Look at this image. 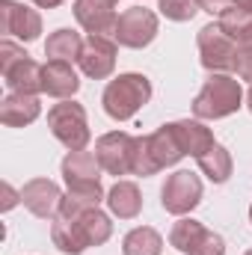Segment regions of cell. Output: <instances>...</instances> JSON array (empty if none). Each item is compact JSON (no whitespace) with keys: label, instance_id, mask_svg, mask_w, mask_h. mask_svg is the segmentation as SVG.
<instances>
[{"label":"cell","instance_id":"6da1fadb","mask_svg":"<svg viewBox=\"0 0 252 255\" xmlns=\"http://www.w3.org/2000/svg\"><path fill=\"white\" fill-rule=\"evenodd\" d=\"M110 238H113V220L101 208L51 220V241L63 255H83L89 247H104Z\"/></svg>","mask_w":252,"mask_h":255},{"label":"cell","instance_id":"7a4b0ae2","mask_svg":"<svg viewBox=\"0 0 252 255\" xmlns=\"http://www.w3.org/2000/svg\"><path fill=\"white\" fill-rule=\"evenodd\" d=\"M184 154V145L178 139L175 122H166L157 130L145 133V136H133V154H130V175H157L160 169L175 166Z\"/></svg>","mask_w":252,"mask_h":255},{"label":"cell","instance_id":"3957f363","mask_svg":"<svg viewBox=\"0 0 252 255\" xmlns=\"http://www.w3.org/2000/svg\"><path fill=\"white\" fill-rule=\"evenodd\" d=\"M244 86L238 74H226V71H211L208 80L202 83V89L193 98V119L202 122H217L226 116H235L244 107Z\"/></svg>","mask_w":252,"mask_h":255},{"label":"cell","instance_id":"277c9868","mask_svg":"<svg viewBox=\"0 0 252 255\" xmlns=\"http://www.w3.org/2000/svg\"><path fill=\"white\" fill-rule=\"evenodd\" d=\"M148 101H151V80H148L145 74H139V71H125V74L107 80L104 95H101L104 113H107L113 122H127V119H133Z\"/></svg>","mask_w":252,"mask_h":255},{"label":"cell","instance_id":"5b68a950","mask_svg":"<svg viewBox=\"0 0 252 255\" xmlns=\"http://www.w3.org/2000/svg\"><path fill=\"white\" fill-rule=\"evenodd\" d=\"M48 128L54 133V139H60L68 151H80L89 145L92 130H89V119L83 104H77L74 98H65L60 104H54L48 110Z\"/></svg>","mask_w":252,"mask_h":255},{"label":"cell","instance_id":"8992f818","mask_svg":"<svg viewBox=\"0 0 252 255\" xmlns=\"http://www.w3.org/2000/svg\"><path fill=\"white\" fill-rule=\"evenodd\" d=\"M196 48H199V60L208 71H226L235 74V51L238 42L220 27V21H211L199 30L196 36Z\"/></svg>","mask_w":252,"mask_h":255},{"label":"cell","instance_id":"52a82bcc","mask_svg":"<svg viewBox=\"0 0 252 255\" xmlns=\"http://www.w3.org/2000/svg\"><path fill=\"white\" fill-rule=\"evenodd\" d=\"M202 178L190 169H175L172 175H166L163 187H160V205L166 214L172 217H187L190 211L199 208L202 202Z\"/></svg>","mask_w":252,"mask_h":255},{"label":"cell","instance_id":"ba28073f","mask_svg":"<svg viewBox=\"0 0 252 255\" xmlns=\"http://www.w3.org/2000/svg\"><path fill=\"white\" fill-rule=\"evenodd\" d=\"M157 30H160V21H157V12L145 9V6H130L119 15V27H116V42L122 48L130 51H142L148 48L154 39H157Z\"/></svg>","mask_w":252,"mask_h":255},{"label":"cell","instance_id":"9c48e42d","mask_svg":"<svg viewBox=\"0 0 252 255\" xmlns=\"http://www.w3.org/2000/svg\"><path fill=\"white\" fill-rule=\"evenodd\" d=\"M116 54H119V42L113 36H86L83 51L77 57V68L89 80H107L116 71Z\"/></svg>","mask_w":252,"mask_h":255},{"label":"cell","instance_id":"30bf717a","mask_svg":"<svg viewBox=\"0 0 252 255\" xmlns=\"http://www.w3.org/2000/svg\"><path fill=\"white\" fill-rule=\"evenodd\" d=\"M0 30L3 39H18L21 45L42 36V15L18 0H0Z\"/></svg>","mask_w":252,"mask_h":255},{"label":"cell","instance_id":"8fae6325","mask_svg":"<svg viewBox=\"0 0 252 255\" xmlns=\"http://www.w3.org/2000/svg\"><path fill=\"white\" fill-rule=\"evenodd\" d=\"M119 0H74L71 12L74 21L89 33V36H116L119 27V15L116 12Z\"/></svg>","mask_w":252,"mask_h":255},{"label":"cell","instance_id":"7c38bea8","mask_svg":"<svg viewBox=\"0 0 252 255\" xmlns=\"http://www.w3.org/2000/svg\"><path fill=\"white\" fill-rule=\"evenodd\" d=\"M98 163L107 175H130V154H133V136L127 130H110L95 139Z\"/></svg>","mask_w":252,"mask_h":255},{"label":"cell","instance_id":"4fadbf2b","mask_svg":"<svg viewBox=\"0 0 252 255\" xmlns=\"http://www.w3.org/2000/svg\"><path fill=\"white\" fill-rule=\"evenodd\" d=\"M63 187L51 178H30L21 187V205L39 220H57L63 208Z\"/></svg>","mask_w":252,"mask_h":255},{"label":"cell","instance_id":"5bb4252c","mask_svg":"<svg viewBox=\"0 0 252 255\" xmlns=\"http://www.w3.org/2000/svg\"><path fill=\"white\" fill-rule=\"evenodd\" d=\"M60 172H63L65 187H92V184H101V163H98V154L95 151H68L60 163Z\"/></svg>","mask_w":252,"mask_h":255},{"label":"cell","instance_id":"9a60e30c","mask_svg":"<svg viewBox=\"0 0 252 255\" xmlns=\"http://www.w3.org/2000/svg\"><path fill=\"white\" fill-rule=\"evenodd\" d=\"M80 89V77L74 71V65L65 63V60H48L42 65V92L65 101V98H74Z\"/></svg>","mask_w":252,"mask_h":255},{"label":"cell","instance_id":"2e32d148","mask_svg":"<svg viewBox=\"0 0 252 255\" xmlns=\"http://www.w3.org/2000/svg\"><path fill=\"white\" fill-rule=\"evenodd\" d=\"M42 116V101L39 95H21V92H9L0 101V122L6 128H27Z\"/></svg>","mask_w":252,"mask_h":255},{"label":"cell","instance_id":"e0dca14e","mask_svg":"<svg viewBox=\"0 0 252 255\" xmlns=\"http://www.w3.org/2000/svg\"><path fill=\"white\" fill-rule=\"evenodd\" d=\"M3 83L9 92H21V95H39L42 92V65L33 57H24L15 65L3 68Z\"/></svg>","mask_w":252,"mask_h":255},{"label":"cell","instance_id":"ac0fdd59","mask_svg":"<svg viewBox=\"0 0 252 255\" xmlns=\"http://www.w3.org/2000/svg\"><path fill=\"white\" fill-rule=\"evenodd\" d=\"M107 208H110V214L119 217V220H133V217H139V211H142V193H139V187H136L133 181L119 178V181L107 190Z\"/></svg>","mask_w":252,"mask_h":255},{"label":"cell","instance_id":"d6986e66","mask_svg":"<svg viewBox=\"0 0 252 255\" xmlns=\"http://www.w3.org/2000/svg\"><path fill=\"white\" fill-rule=\"evenodd\" d=\"M199 163V172L211 181V184H226L232 178V169H235V160H232V151L223 145V142H214L202 157H196Z\"/></svg>","mask_w":252,"mask_h":255},{"label":"cell","instance_id":"ffe728a7","mask_svg":"<svg viewBox=\"0 0 252 255\" xmlns=\"http://www.w3.org/2000/svg\"><path fill=\"white\" fill-rule=\"evenodd\" d=\"M175 130H178V139L184 145V154L190 157H202L217 139H214V130L205 125L202 119H178L175 122Z\"/></svg>","mask_w":252,"mask_h":255},{"label":"cell","instance_id":"44dd1931","mask_svg":"<svg viewBox=\"0 0 252 255\" xmlns=\"http://www.w3.org/2000/svg\"><path fill=\"white\" fill-rule=\"evenodd\" d=\"M80 51H83V36H80L77 30H71V27L54 30V33L48 36V42H45V57H48V60L77 63Z\"/></svg>","mask_w":252,"mask_h":255},{"label":"cell","instance_id":"7402d4cb","mask_svg":"<svg viewBox=\"0 0 252 255\" xmlns=\"http://www.w3.org/2000/svg\"><path fill=\"white\" fill-rule=\"evenodd\" d=\"M163 253V238L151 226H136L130 229L122 241V255H160Z\"/></svg>","mask_w":252,"mask_h":255},{"label":"cell","instance_id":"603a6c76","mask_svg":"<svg viewBox=\"0 0 252 255\" xmlns=\"http://www.w3.org/2000/svg\"><path fill=\"white\" fill-rule=\"evenodd\" d=\"M205 226L193 217H178L169 229V247H175L181 255H193V250L199 247V241L205 238Z\"/></svg>","mask_w":252,"mask_h":255},{"label":"cell","instance_id":"cb8c5ba5","mask_svg":"<svg viewBox=\"0 0 252 255\" xmlns=\"http://www.w3.org/2000/svg\"><path fill=\"white\" fill-rule=\"evenodd\" d=\"M157 9H160L163 18H169V21H175V24L193 21V15L202 12V9H199V0H157Z\"/></svg>","mask_w":252,"mask_h":255},{"label":"cell","instance_id":"d4e9b609","mask_svg":"<svg viewBox=\"0 0 252 255\" xmlns=\"http://www.w3.org/2000/svg\"><path fill=\"white\" fill-rule=\"evenodd\" d=\"M235 74L241 80L252 83V27L238 39V51H235Z\"/></svg>","mask_w":252,"mask_h":255},{"label":"cell","instance_id":"484cf974","mask_svg":"<svg viewBox=\"0 0 252 255\" xmlns=\"http://www.w3.org/2000/svg\"><path fill=\"white\" fill-rule=\"evenodd\" d=\"M193 255H226V241H223V235H217V232H205V238L199 241V247L193 250Z\"/></svg>","mask_w":252,"mask_h":255},{"label":"cell","instance_id":"4316f807","mask_svg":"<svg viewBox=\"0 0 252 255\" xmlns=\"http://www.w3.org/2000/svg\"><path fill=\"white\" fill-rule=\"evenodd\" d=\"M232 6H235V0H199V9L208 12V15H214V18H220V15L229 12Z\"/></svg>","mask_w":252,"mask_h":255},{"label":"cell","instance_id":"83f0119b","mask_svg":"<svg viewBox=\"0 0 252 255\" xmlns=\"http://www.w3.org/2000/svg\"><path fill=\"white\" fill-rule=\"evenodd\" d=\"M18 202H21V190H15L9 181H3V202H0V211H12Z\"/></svg>","mask_w":252,"mask_h":255},{"label":"cell","instance_id":"f1b7e54d","mask_svg":"<svg viewBox=\"0 0 252 255\" xmlns=\"http://www.w3.org/2000/svg\"><path fill=\"white\" fill-rule=\"evenodd\" d=\"M33 6H39V9H57V6H63L65 0H30Z\"/></svg>","mask_w":252,"mask_h":255},{"label":"cell","instance_id":"f546056e","mask_svg":"<svg viewBox=\"0 0 252 255\" xmlns=\"http://www.w3.org/2000/svg\"><path fill=\"white\" fill-rule=\"evenodd\" d=\"M235 6H238V9H244L247 15H252V0H235Z\"/></svg>","mask_w":252,"mask_h":255},{"label":"cell","instance_id":"4dcf8cb0","mask_svg":"<svg viewBox=\"0 0 252 255\" xmlns=\"http://www.w3.org/2000/svg\"><path fill=\"white\" fill-rule=\"evenodd\" d=\"M247 107H250V113H252V83H250V92H247Z\"/></svg>","mask_w":252,"mask_h":255},{"label":"cell","instance_id":"1f68e13d","mask_svg":"<svg viewBox=\"0 0 252 255\" xmlns=\"http://www.w3.org/2000/svg\"><path fill=\"white\" fill-rule=\"evenodd\" d=\"M250 223H252V205H250Z\"/></svg>","mask_w":252,"mask_h":255},{"label":"cell","instance_id":"d6a6232c","mask_svg":"<svg viewBox=\"0 0 252 255\" xmlns=\"http://www.w3.org/2000/svg\"><path fill=\"white\" fill-rule=\"evenodd\" d=\"M244 255H252V250H247V253H244Z\"/></svg>","mask_w":252,"mask_h":255}]
</instances>
